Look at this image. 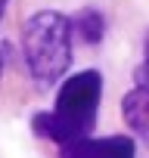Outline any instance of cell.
<instances>
[{
  "label": "cell",
  "instance_id": "52a82bcc",
  "mask_svg": "<svg viewBox=\"0 0 149 158\" xmlns=\"http://www.w3.org/2000/svg\"><path fill=\"white\" fill-rule=\"evenodd\" d=\"M3 59H6V47H0V68H3Z\"/></svg>",
  "mask_w": 149,
  "mask_h": 158
},
{
  "label": "cell",
  "instance_id": "6da1fadb",
  "mask_svg": "<svg viewBox=\"0 0 149 158\" xmlns=\"http://www.w3.org/2000/svg\"><path fill=\"white\" fill-rule=\"evenodd\" d=\"M103 96V77L96 71H81L68 77L59 90L56 109L47 115H34V130L62 149L71 143H81L93 133L96 124V109Z\"/></svg>",
  "mask_w": 149,
  "mask_h": 158
},
{
  "label": "cell",
  "instance_id": "5b68a950",
  "mask_svg": "<svg viewBox=\"0 0 149 158\" xmlns=\"http://www.w3.org/2000/svg\"><path fill=\"white\" fill-rule=\"evenodd\" d=\"M74 25H78V31L84 34V40H90V44H96V40L103 37V16H100L96 10H84Z\"/></svg>",
  "mask_w": 149,
  "mask_h": 158
},
{
  "label": "cell",
  "instance_id": "7a4b0ae2",
  "mask_svg": "<svg viewBox=\"0 0 149 158\" xmlns=\"http://www.w3.org/2000/svg\"><path fill=\"white\" fill-rule=\"evenodd\" d=\"M22 53L40 87L56 84L71 65V22L53 10L34 13L22 25Z\"/></svg>",
  "mask_w": 149,
  "mask_h": 158
},
{
  "label": "cell",
  "instance_id": "ba28073f",
  "mask_svg": "<svg viewBox=\"0 0 149 158\" xmlns=\"http://www.w3.org/2000/svg\"><path fill=\"white\" fill-rule=\"evenodd\" d=\"M3 10H6V0H0V19H3Z\"/></svg>",
  "mask_w": 149,
  "mask_h": 158
},
{
  "label": "cell",
  "instance_id": "277c9868",
  "mask_svg": "<svg viewBox=\"0 0 149 158\" xmlns=\"http://www.w3.org/2000/svg\"><path fill=\"white\" fill-rule=\"evenodd\" d=\"M65 152H115V155H130L134 139L130 136H112V139H81L65 146Z\"/></svg>",
  "mask_w": 149,
  "mask_h": 158
},
{
  "label": "cell",
  "instance_id": "8992f818",
  "mask_svg": "<svg viewBox=\"0 0 149 158\" xmlns=\"http://www.w3.org/2000/svg\"><path fill=\"white\" fill-rule=\"evenodd\" d=\"M137 84L149 87V37H146V50H143V65L137 68Z\"/></svg>",
  "mask_w": 149,
  "mask_h": 158
},
{
  "label": "cell",
  "instance_id": "3957f363",
  "mask_svg": "<svg viewBox=\"0 0 149 158\" xmlns=\"http://www.w3.org/2000/svg\"><path fill=\"white\" fill-rule=\"evenodd\" d=\"M121 109H124L127 127H130L134 133H140L143 139H149V87L140 84L137 90H130V93L124 96Z\"/></svg>",
  "mask_w": 149,
  "mask_h": 158
}]
</instances>
